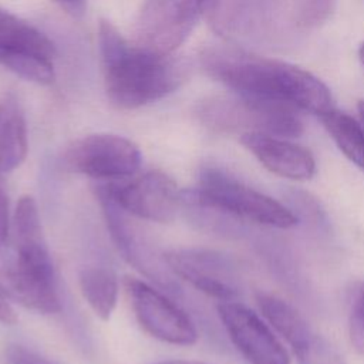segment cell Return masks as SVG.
<instances>
[{
  "mask_svg": "<svg viewBox=\"0 0 364 364\" xmlns=\"http://www.w3.org/2000/svg\"><path fill=\"white\" fill-rule=\"evenodd\" d=\"M11 236L16 247L14 262L17 264L44 273H54L38 206L28 193L21 195L17 200L11 218Z\"/></svg>",
  "mask_w": 364,
  "mask_h": 364,
  "instance_id": "cell-15",
  "label": "cell"
},
{
  "mask_svg": "<svg viewBox=\"0 0 364 364\" xmlns=\"http://www.w3.org/2000/svg\"><path fill=\"white\" fill-rule=\"evenodd\" d=\"M0 291L9 301L41 314L61 310L55 277L31 272L13 262L0 267Z\"/></svg>",
  "mask_w": 364,
  "mask_h": 364,
  "instance_id": "cell-16",
  "label": "cell"
},
{
  "mask_svg": "<svg viewBox=\"0 0 364 364\" xmlns=\"http://www.w3.org/2000/svg\"><path fill=\"white\" fill-rule=\"evenodd\" d=\"M291 350L297 364H346L337 348L314 330L291 346Z\"/></svg>",
  "mask_w": 364,
  "mask_h": 364,
  "instance_id": "cell-22",
  "label": "cell"
},
{
  "mask_svg": "<svg viewBox=\"0 0 364 364\" xmlns=\"http://www.w3.org/2000/svg\"><path fill=\"white\" fill-rule=\"evenodd\" d=\"M218 316L236 350L250 364H290L289 354L266 321L235 300L220 301Z\"/></svg>",
  "mask_w": 364,
  "mask_h": 364,
  "instance_id": "cell-12",
  "label": "cell"
},
{
  "mask_svg": "<svg viewBox=\"0 0 364 364\" xmlns=\"http://www.w3.org/2000/svg\"><path fill=\"white\" fill-rule=\"evenodd\" d=\"M97 196L109 235L122 257L162 289L175 291L178 289L173 282L175 276L168 269L164 255L155 252L148 237L131 219V215L114 202L102 183L97 186Z\"/></svg>",
  "mask_w": 364,
  "mask_h": 364,
  "instance_id": "cell-10",
  "label": "cell"
},
{
  "mask_svg": "<svg viewBox=\"0 0 364 364\" xmlns=\"http://www.w3.org/2000/svg\"><path fill=\"white\" fill-rule=\"evenodd\" d=\"M240 144L272 173L291 181H309L316 173L311 152L287 138L264 132H245Z\"/></svg>",
  "mask_w": 364,
  "mask_h": 364,
  "instance_id": "cell-14",
  "label": "cell"
},
{
  "mask_svg": "<svg viewBox=\"0 0 364 364\" xmlns=\"http://www.w3.org/2000/svg\"><path fill=\"white\" fill-rule=\"evenodd\" d=\"M141 161V151L132 141L105 132L77 139L63 155L64 166L68 171L104 182L132 178L139 169Z\"/></svg>",
  "mask_w": 364,
  "mask_h": 364,
  "instance_id": "cell-6",
  "label": "cell"
},
{
  "mask_svg": "<svg viewBox=\"0 0 364 364\" xmlns=\"http://www.w3.org/2000/svg\"><path fill=\"white\" fill-rule=\"evenodd\" d=\"M128 215L156 223H169L182 206V191L165 172L154 169L124 183H102Z\"/></svg>",
  "mask_w": 364,
  "mask_h": 364,
  "instance_id": "cell-11",
  "label": "cell"
},
{
  "mask_svg": "<svg viewBox=\"0 0 364 364\" xmlns=\"http://www.w3.org/2000/svg\"><path fill=\"white\" fill-rule=\"evenodd\" d=\"M11 215H10V202L3 173H0V256L9 245L11 236Z\"/></svg>",
  "mask_w": 364,
  "mask_h": 364,
  "instance_id": "cell-24",
  "label": "cell"
},
{
  "mask_svg": "<svg viewBox=\"0 0 364 364\" xmlns=\"http://www.w3.org/2000/svg\"><path fill=\"white\" fill-rule=\"evenodd\" d=\"M256 301L262 316L289 343L290 347L313 330L306 318L284 300L272 294L259 293Z\"/></svg>",
  "mask_w": 364,
  "mask_h": 364,
  "instance_id": "cell-20",
  "label": "cell"
},
{
  "mask_svg": "<svg viewBox=\"0 0 364 364\" xmlns=\"http://www.w3.org/2000/svg\"><path fill=\"white\" fill-rule=\"evenodd\" d=\"M54 43L30 23L0 7V65L26 81L48 85L55 80Z\"/></svg>",
  "mask_w": 364,
  "mask_h": 364,
  "instance_id": "cell-5",
  "label": "cell"
},
{
  "mask_svg": "<svg viewBox=\"0 0 364 364\" xmlns=\"http://www.w3.org/2000/svg\"><path fill=\"white\" fill-rule=\"evenodd\" d=\"M357 109H358V114H360L361 122L364 124V100H360V101H358V104H357Z\"/></svg>",
  "mask_w": 364,
  "mask_h": 364,
  "instance_id": "cell-29",
  "label": "cell"
},
{
  "mask_svg": "<svg viewBox=\"0 0 364 364\" xmlns=\"http://www.w3.org/2000/svg\"><path fill=\"white\" fill-rule=\"evenodd\" d=\"M283 0H203V14L230 40L273 38L291 30Z\"/></svg>",
  "mask_w": 364,
  "mask_h": 364,
  "instance_id": "cell-7",
  "label": "cell"
},
{
  "mask_svg": "<svg viewBox=\"0 0 364 364\" xmlns=\"http://www.w3.org/2000/svg\"><path fill=\"white\" fill-rule=\"evenodd\" d=\"M80 291L92 310V313L107 321L118 301V277L115 272L105 264H90L80 270Z\"/></svg>",
  "mask_w": 364,
  "mask_h": 364,
  "instance_id": "cell-18",
  "label": "cell"
},
{
  "mask_svg": "<svg viewBox=\"0 0 364 364\" xmlns=\"http://www.w3.org/2000/svg\"><path fill=\"white\" fill-rule=\"evenodd\" d=\"M17 321V316L10 301L0 291V323L3 324H14Z\"/></svg>",
  "mask_w": 364,
  "mask_h": 364,
  "instance_id": "cell-27",
  "label": "cell"
},
{
  "mask_svg": "<svg viewBox=\"0 0 364 364\" xmlns=\"http://www.w3.org/2000/svg\"><path fill=\"white\" fill-rule=\"evenodd\" d=\"M6 364H54V363L23 346H13L7 350Z\"/></svg>",
  "mask_w": 364,
  "mask_h": 364,
  "instance_id": "cell-25",
  "label": "cell"
},
{
  "mask_svg": "<svg viewBox=\"0 0 364 364\" xmlns=\"http://www.w3.org/2000/svg\"><path fill=\"white\" fill-rule=\"evenodd\" d=\"M159 364H208V363L195 361V360H168V361H162Z\"/></svg>",
  "mask_w": 364,
  "mask_h": 364,
  "instance_id": "cell-28",
  "label": "cell"
},
{
  "mask_svg": "<svg viewBox=\"0 0 364 364\" xmlns=\"http://www.w3.org/2000/svg\"><path fill=\"white\" fill-rule=\"evenodd\" d=\"M28 151L27 125L18 101L13 97L0 100V173L17 169Z\"/></svg>",
  "mask_w": 364,
  "mask_h": 364,
  "instance_id": "cell-17",
  "label": "cell"
},
{
  "mask_svg": "<svg viewBox=\"0 0 364 364\" xmlns=\"http://www.w3.org/2000/svg\"><path fill=\"white\" fill-rule=\"evenodd\" d=\"M164 259L175 277L210 297L228 301L239 294L233 266L219 253L202 249H173L164 253Z\"/></svg>",
  "mask_w": 364,
  "mask_h": 364,
  "instance_id": "cell-13",
  "label": "cell"
},
{
  "mask_svg": "<svg viewBox=\"0 0 364 364\" xmlns=\"http://www.w3.org/2000/svg\"><path fill=\"white\" fill-rule=\"evenodd\" d=\"M318 119L344 156L364 171V128L353 117L334 107L320 114Z\"/></svg>",
  "mask_w": 364,
  "mask_h": 364,
  "instance_id": "cell-19",
  "label": "cell"
},
{
  "mask_svg": "<svg viewBox=\"0 0 364 364\" xmlns=\"http://www.w3.org/2000/svg\"><path fill=\"white\" fill-rule=\"evenodd\" d=\"M53 1L74 18L82 17L87 9V0H53Z\"/></svg>",
  "mask_w": 364,
  "mask_h": 364,
  "instance_id": "cell-26",
  "label": "cell"
},
{
  "mask_svg": "<svg viewBox=\"0 0 364 364\" xmlns=\"http://www.w3.org/2000/svg\"><path fill=\"white\" fill-rule=\"evenodd\" d=\"M202 121L216 131L264 132L280 138H296L303 134L297 109L274 101L243 97L215 98L200 107Z\"/></svg>",
  "mask_w": 364,
  "mask_h": 364,
  "instance_id": "cell-4",
  "label": "cell"
},
{
  "mask_svg": "<svg viewBox=\"0 0 364 364\" xmlns=\"http://www.w3.org/2000/svg\"><path fill=\"white\" fill-rule=\"evenodd\" d=\"M183 205L277 229L297 223V216L289 208L212 166L200 171L195 188L182 191Z\"/></svg>",
  "mask_w": 364,
  "mask_h": 364,
  "instance_id": "cell-3",
  "label": "cell"
},
{
  "mask_svg": "<svg viewBox=\"0 0 364 364\" xmlns=\"http://www.w3.org/2000/svg\"><path fill=\"white\" fill-rule=\"evenodd\" d=\"M104 88L112 105L135 109L173 92L185 78L172 55H158L131 44L108 20L98 26Z\"/></svg>",
  "mask_w": 364,
  "mask_h": 364,
  "instance_id": "cell-2",
  "label": "cell"
},
{
  "mask_svg": "<svg viewBox=\"0 0 364 364\" xmlns=\"http://www.w3.org/2000/svg\"><path fill=\"white\" fill-rule=\"evenodd\" d=\"M283 1H284V0H283ZM287 1H289V0H287Z\"/></svg>",
  "mask_w": 364,
  "mask_h": 364,
  "instance_id": "cell-31",
  "label": "cell"
},
{
  "mask_svg": "<svg viewBox=\"0 0 364 364\" xmlns=\"http://www.w3.org/2000/svg\"><path fill=\"white\" fill-rule=\"evenodd\" d=\"M125 290L136 321L151 337L173 346L196 343L193 321L166 294L135 277L125 279Z\"/></svg>",
  "mask_w": 364,
  "mask_h": 364,
  "instance_id": "cell-9",
  "label": "cell"
},
{
  "mask_svg": "<svg viewBox=\"0 0 364 364\" xmlns=\"http://www.w3.org/2000/svg\"><path fill=\"white\" fill-rule=\"evenodd\" d=\"M202 13L203 0H146L136 18V46L158 55H172Z\"/></svg>",
  "mask_w": 364,
  "mask_h": 364,
  "instance_id": "cell-8",
  "label": "cell"
},
{
  "mask_svg": "<svg viewBox=\"0 0 364 364\" xmlns=\"http://www.w3.org/2000/svg\"><path fill=\"white\" fill-rule=\"evenodd\" d=\"M336 0H289L287 16L293 30L321 26L334 11Z\"/></svg>",
  "mask_w": 364,
  "mask_h": 364,
  "instance_id": "cell-21",
  "label": "cell"
},
{
  "mask_svg": "<svg viewBox=\"0 0 364 364\" xmlns=\"http://www.w3.org/2000/svg\"><path fill=\"white\" fill-rule=\"evenodd\" d=\"M358 57H360V61H361L363 65H364V41H363V44H361L360 48H358Z\"/></svg>",
  "mask_w": 364,
  "mask_h": 364,
  "instance_id": "cell-30",
  "label": "cell"
},
{
  "mask_svg": "<svg viewBox=\"0 0 364 364\" xmlns=\"http://www.w3.org/2000/svg\"><path fill=\"white\" fill-rule=\"evenodd\" d=\"M203 71L249 100L274 101L317 117L333 108L327 85L311 73L233 46H210L199 57Z\"/></svg>",
  "mask_w": 364,
  "mask_h": 364,
  "instance_id": "cell-1",
  "label": "cell"
},
{
  "mask_svg": "<svg viewBox=\"0 0 364 364\" xmlns=\"http://www.w3.org/2000/svg\"><path fill=\"white\" fill-rule=\"evenodd\" d=\"M350 336L357 351L364 354V282L354 289L350 301Z\"/></svg>",
  "mask_w": 364,
  "mask_h": 364,
  "instance_id": "cell-23",
  "label": "cell"
}]
</instances>
